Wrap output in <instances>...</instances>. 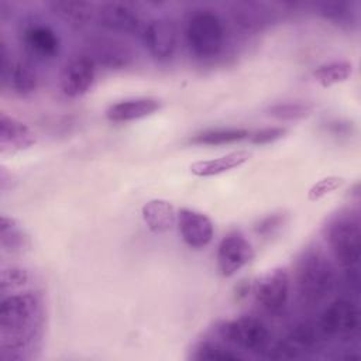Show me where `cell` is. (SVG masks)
Segmentation results:
<instances>
[{"label": "cell", "mask_w": 361, "mask_h": 361, "mask_svg": "<svg viewBox=\"0 0 361 361\" xmlns=\"http://www.w3.org/2000/svg\"><path fill=\"white\" fill-rule=\"evenodd\" d=\"M42 320L44 306L37 292L24 290L3 296L0 303L1 358H24V353L41 336Z\"/></svg>", "instance_id": "cell-1"}, {"label": "cell", "mask_w": 361, "mask_h": 361, "mask_svg": "<svg viewBox=\"0 0 361 361\" xmlns=\"http://www.w3.org/2000/svg\"><path fill=\"white\" fill-rule=\"evenodd\" d=\"M293 282L299 299L314 306L334 290L337 285L336 268L319 245H309L296 258Z\"/></svg>", "instance_id": "cell-2"}, {"label": "cell", "mask_w": 361, "mask_h": 361, "mask_svg": "<svg viewBox=\"0 0 361 361\" xmlns=\"http://www.w3.org/2000/svg\"><path fill=\"white\" fill-rule=\"evenodd\" d=\"M324 240L343 268H353L361 257V227L357 212L344 210L327 220L323 227Z\"/></svg>", "instance_id": "cell-3"}, {"label": "cell", "mask_w": 361, "mask_h": 361, "mask_svg": "<svg viewBox=\"0 0 361 361\" xmlns=\"http://www.w3.org/2000/svg\"><path fill=\"white\" fill-rule=\"evenodd\" d=\"M185 38L190 52L196 58H214L221 52L224 45L223 21L213 10H195L186 20Z\"/></svg>", "instance_id": "cell-4"}, {"label": "cell", "mask_w": 361, "mask_h": 361, "mask_svg": "<svg viewBox=\"0 0 361 361\" xmlns=\"http://www.w3.org/2000/svg\"><path fill=\"white\" fill-rule=\"evenodd\" d=\"M219 334L227 343L251 353L268 351L271 344L268 326L254 316H240L223 322L219 326Z\"/></svg>", "instance_id": "cell-5"}, {"label": "cell", "mask_w": 361, "mask_h": 361, "mask_svg": "<svg viewBox=\"0 0 361 361\" xmlns=\"http://www.w3.org/2000/svg\"><path fill=\"white\" fill-rule=\"evenodd\" d=\"M317 324L326 338L348 341L360 331V310L353 300L338 298L326 306Z\"/></svg>", "instance_id": "cell-6"}, {"label": "cell", "mask_w": 361, "mask_h": 361, "mask_svg": "<svg viewBox=\"0 0 361 361\" xmlns=\"http://www.w3.org/2000/svg\"><path fill=\"white\" fill-rule=\"evenodd\" d=\"M290 275L285 267H276L261 275L254 285L255 302L271 314L281 313L289 299Z\"/></svg>", "instance_id": "cell-7"}, {"label": "cell", "mask_w": 361, "mask_h": 361, "mask_svg": "<svg viewBox=\"0 0 361 361\" xmlns=\"http://www.w3.org/2000/svg\"><path fill=\"white\" fill-rule=\"evenodd\" d=\"M323 338H326L319 324L300 323L272 348H268V357L272 360H292L306 353L316 351Z\"/></svg>", "instance_id": "cell-8"}, {"label": "cell", "mask_w": 361, "mask_h": 361, "mask_svg": "<svg viewBox=\"0 0 361 361\" xmlns=\"http://www.w3.org/2000/svg\"><path fill=\"white\" fill-rule=\"evenodd\" d=\"M254 248L238 230L227 233L217 247V269L221 276H233L254 258Z\"/></svg>", "instance_id": "cell-9"}, {"label": "cell", "mask_w": 361, "mask_h": 361, "mask_svg": "<svg viewBox=\"0 0 361 361\" xmlns=\"http://www.w3.org/2000/svg\"><path fill=\"white\" fill-rule=\"evenodd\" d=\"M94 21L104 30L118 34H141L144 28L138 11L123 1H106L99 4Z\"/></svg>", "instance_id": "cell-10"}, {"label": "cell", "mask_w": 361, "mask_h": 361, "mask_svg": "<svg viewBox=\"0 0 361 361\" xmlns=\"http://www.w3.org/2000/svg\"><path fill=\"white\" fill-rule=\"evenodd\" d=\"M96 80V63L85 54L71 58L62 68L59 86L65 96L71 99L86 94Z\"/></svg>", "instance_id": "cell-11"}, {"label": "cell", "mask_w": 361, "mask_h": 361, "mask_svg": "<svg viewBox=\"0 0 361 361\" xmlns=\"http://www.w3.org/2000/svg\"><path fill=\"white\" fill-rule=\"evenodd\" d=\"M141 38L148 52L158 61L171 59L178 47L175 24L164 17H157L144 24Z\"/></svg>", "instance_id": "cell-12"}, {"label": "cell", "mask_w": 361, "mask_h": 361, "mask_svg": "<svg viewBox=\"0 0 361 361\" xmlns=\"http://www.w3.org/2000/svg\"><path fill=\"white\" fill-rule=\"evenodd\" d=\"M20 39L25 51L39 59H52L61 51L58 34L41 21H30L20 32Z\"/></svg>", "instance_id": "cell-13"}, {"label": "cell", "mask_w": 361, "mask_h": 361, "mask_svg": "<svg viewBox=\"0 0 361 361\" xmlns=\"http://www.w3.org/2000/svg\"><path fill=\"white\" fill-rule=\"evenodd\" d=\"M86 55L96 65H102L107 69H123L134 59L131 48L123 41L111 37H96L90 39Z\"/></svg>", "instance_id": "cell-14"}, {"label": "cell", "mask_w": 361, "mask_h": 361, "mask_svg": "<svg viewBox=\"0 0 361 361\" xmlns=\"http://www.w3.org/2000/svg\"><path fill=\"white\" fill-rule=\"evenodd\" d=\"M176 223H178L182 240L190 248L200 250L206 247L213 238V233H214L213 223L202 212L182 207L176 213Z\"/></svg>", "instance_id": "cell-15"}, {"label": "cell", "mask_w": 361, "mask_h": 361, "mask_svg": "<svg viewBox=\"0 0 361 361\" xmlns=\"http://www.w3.org/2000/svg\"><path fill=\"white\" fill-rule=\"evenodd\" d=\"M35 144V135L31 128L20 120L0 113V151L1 154H14Z\"/></svg>", "instance_id": "cell-16"}, {"label": "cell", "mask_w": 361, "mask_h": 361, "mask_svg": "<svg viewBox=\"0 0 361 361\" xmlns=\"http://www.w3.org/2000/svg\"><path fill=\"white\" fill-rule=\"evenodd\" d=\"M162 103L157 97H133L120 100L106 109V118L113 123H127L148 117L161 109Z\"/></svg>", "instance_id": "cell-17"}, {"label": "cell", "mask_w": 361, "mask_h": 361, "mask_svg": "<svg viewBox=\"0 0 361 361\" xmlns=\"http://www.w3.org/2000/svg\"><path fill=\"white\" fill-rule=\"evenodd\" d=\"M49 10L66 24L82 28L89 25L96 18L97 6L90 1H71V0H54L48 3Z\"/></svg>", "instance_id": "cell-18"}, {"label": "cell", "mask_w": 361, "mask_h": 361, "mask_svg": "<svg viewBox=\"0 0 361 361\" xmlns=\"http://www.w3.org/2000/svg\"><path fill=\"white\" fill-rule=\"evenodd\" d=\"M141 217L154 234H165L171 231L176 223V212L171 202L164 199H152L142 204Z\"/></svg>", "instance_id": "cell-19"}, {"label": "cell", "mask_w": 361, "mask_h": 361, "mask_svg": "<svg viewBox=\"0 0 361 361\" xmlns=\"http://www.w3.org/2000/svg\"><path fill=\"white\" fill-rule=\"evenodd\" d=\"M251 154L248 151H234L230 154H226L219 158H212V159H204V161H196L190 165V172L195 176L199 178H209V176H216L223 172L235 169L245 164L250 159Z\"/></svg>", "instance_id": "cell-20"}, {"label": "cell", "mask_w": 361, "mask_h": 361, "mask_svg": "<svg viewBox=\"0 0 361 361\" xmlns=\"http://www.w3.org/2000/svg\"><path fill=\"white\" fill-rule=\"evenodd\" d=\"M0 245L4 252L21 254L30 247L24 227L11 216H0Z\"/></svg>", "instance_id": "cell-21"}, {"label": "cell", "mask_w": 361, "mask_h": 361, "mask_svg": "<svg viewBox=\"0 0 361 361\" xmlns=\"http://www.w3.org/2000/svg\"><path fill=\"white\" fill-rule=\"evenodd\" d=\"M192 360L196 361H243L244 357L220 341L200 340L190 350Z\"/></svg>", "instance_id": "cell-22"}, {"label": "cell", "mask_w": 361, "mask_h": 361, "mask_svg": "<svg viewBox=\"0 0 361 361\" xmlns=\"http://www.w3.org/2000/svg\"><path fill=\"white\" fill-rule=\"evenodd\" d=\"M267 8L262 4L243 1L234 3L231 6V16L241 28L244 30H258L267 24Z\"/></svg>", "instance_id": "cell-23"}, {"label": "cell", "mask_w": 361, "mask_h": 361, "mask_svg": "<svg viewBox=\"0 0 361 361\" xmlns=\"http://www.w3.org/2000/svg\"><path fill=\"white\" fill-rule=\"evenodd\" d=\"M8 76L13 90L21 96L34 93L38 86V75L28 61L20 59L14 62Z\"/></svg>", "instance_id": "cell-24"}, {"label": "cell", "mask_w": 361, "mask_h": 361, "mask_svg": "<svg viewBox=\"0 0 361 361\" xmlns=\"http://www.w3.org/2000/svg\"><path fill=\"white\" fill-rule=\"evenodd\" d=\"M250 137V131L245 128H210L196 133L190 142L196 145H224L241 141Z\"/></svg>", "instance_id": "cell-25"}, {"label": "cell", "mask_w": 361, "mask_h": 361, "mask_svg": "<svg viewBox=\"0 0 361 361\" xmlns=\"http://www.w3.org/2000/svg\"><path fill=\"white\" fill-rule=\"evenodd\" d=\"M353 73V63L348 61H331L317 66L313 71V78L323 87L347 80Z\"/></svg>", "instance_id": "cell-26"}, {"label": "cell", "mask_w": 361, "mask_h": 361, "mask_svg": "<svg viewBox=\"0 0 361 361\" xmlns=\"http://www.w3.org/2000/svg\"><path fill=\"white\" fill-rule=\"evenodd\" d=\"M312 110V106L303 102H282L268 107L267 113L279 120H299L306 117Z\"/></svg>", "instance_id": "cell-27"}, {"label": "cell", "mask_w": 361, "mask_h": 361, "mask_svg": "<svg viewBox=\"0 0 361 361\" xmlns=\"http://www.w3.org/2000/svg\"><path fill=\"white\" fill-rule=\"evenodd\" d=\"M320 14L337 24H348L353 21L354 8L348 1H323L319 4Z\"/></svg>", "instance_id": "cell-28"}, {"label": "cell", "mask_w": 361, "mask_h": 361, "mask_svg": "<svg viewBox=\"0 0 361 361\" xmlns=\"http://www.w3.org/2000/svg\"><path fill=\"white\" fill-rule=\"evenodd\" d=\"M31 279V275L27 269L11 267L1 271V292H6L7 289H17L24 285H27Z\"/></svg>", "instance_id": "cell-29"}, {"label": "cell", "mask_w": 361, "mask_h": 361, "mask_svg": "<svg viewBox=\"0 0 361 361\" xmlns=\"http://www.w3.org/2000/svg\"><path fill=\"white\" fill-rule=\"evenodd\" d=\"M343 178H338V176H329V178H324V179H320L319 182H316L307 192V197L309 200H317L323 196H326L327 193L336 190L337 188L341 186L343 183Z\"/></svg>", "instance_id": "cell-30"}, {"label": "cell", "mask_w": 361, "mask_h": 361, "mask_svg": "<svg viewBox=\"0 0 361 361\" xmlns=\"http://www.w3.org/2000/svg\"><path fill=\"white\" fill-rule=\"evenodd\" d=\"M285 134H286L285 127H267V128H262V130H259L254 134H250V141L252 144L265 145V144L275 142L276 140L282 138Z\"/></svg>", "instance_id": "cell-31"}, {"label": "cell", "mask_w": 361, "mask_h": 361, "mask_svg": "<svg viewBox=\"0 0 361 361\" xmlns=\"http://www.w3.org/2000/svg\"><path fill=\"white\" fill-rule=\"evenodd\" d=\"M282 224V216L281 214H272L268 216L265 219H262L258 226L255 227V231L259 234H271L275 228H279V226Z\"/></svg>", "instance_id": "cell-32"}]
</instances>
